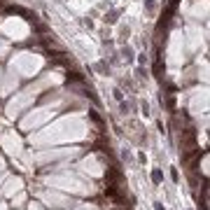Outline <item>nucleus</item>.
<instances>
[{
	"label": "nucleus",
	"mask_w": 210,
	"mask_h": 210,
	"mask_svg": "<svg viewBox=\"0 0 210 210\" xmlns=\"http://www.w3.org/2000/svg\"><path fill=\"white\" fill-rule=\"evenodd\" d=\"M154 210H166V208H164L161 203H154Z\"/></svg>",
	"instance_id": "7ed1b4c3"
},
{
	"label": "nucleus",
	"mask_w": 210,
	"mask_h": 210,
	"mask_svg": "<svg viewBox=\"0 0 210 210\" xmlns=\"http://www.w3.org/2000/svg\"><path fill=\"white\" fill-rule=\"evenodd\" d=\"M152 180H154V182H161V180H164V173H161V170H154V173H152Z\"/></svg>",
	"instance_id": "f257e3e1"
},
{
	"label": "nucleus",
	"mask_w": 210,
	"mask_h": 210,
	"mask_svg": "<svg viewBox=\"0 0 210 210\" xmlns=\"http://www.w3.org/2000/svg\"><path fill=\"white\" fill-rule=\"evenodd\" d=\"M145 5H147V9H154V0H147Z\"/></svg>",
	"instance_id": "f03ea898"
}]
</instances>
